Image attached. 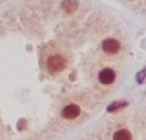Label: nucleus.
I'll return each instance as SVG.
<instances>
[{
    "label": "nucleus",
    "instance_id": "nucleus-1",
    "mask_svg": "<svg viewBox=\"0 0 146 140\" xmlns=\"http://www.w3.org/2000/svg\"><path fill=\"white\" fill-rule=\"evenodd\" d=\"M67 67L66 59L60 55H53L48 58L47 68L50 73H59Z\"/></svg>",
    "mask_w": 146,
    "mask_h": 140
},
{
    "label": "nucleus",
    "instance_id": "nucleus-2",
    "mask_svg": "<svg viewBox=\"0 0 146 140\" xmlns=\"http://www.w3.org/2000/svg\"><path fill=\"white\" fill-rule=\"evenodd\" d=\"M80 114V108L76 104H69L62 110V116L66 120H74Z\"/></svg>",
    "mask_w": 146,
    "mask_h": 140
},
{
    "label": "nucleus",
    "instance_id": "nucleus-3",
    "mask_svg": "<svg viewBox=\"0 0 146 140\" xmlns=\"http://www.w3.org/2000/svg\"><path fill=\"white\" fill-rule=\"evenodd\" d=\"M102 48L104 52L108 54H115L121 48V44L118 40L114 38H109L103 42Z\"/></svg>",
    "mask_w": 146,
    "mask_h": 140
},
{
    "label": "nucleus",
    "instance_id": "nucleus-4",
    "mask_svg": "<svg viewBox=\"0 0 146 140\" xmlns=\"http://www.w3.org/2000/svg\"><path fill=\"white\" fill-rule=\"evenodd\" d=\"M115 73L111 68H104L98 74L99 81L104 85H110L115 81Z\"/></svg>",
    "mask_w": 146,
    "mask_h": 140
},
{
    "label": "nucleus",
    "instance_id": "nucleus-5",
    "mask_svg": "<svg viewBox=\"0 0 146 140\" xmlns=\"http://www.w3.org/2000/svg\"><path fill=\"white\" fill-rule=\"evenodd\" d=\"M79 7V2L77 0H63L62 3V9L68 14L74 13Z\"/></svg>",
    "mask_w": 146,
    "mask_h": 140
},
{
    "label": "nucleus",
    "instance_id": "nucleus-6",
    "mask_svg": "<svg viewBox=\"0 0 146 140\" xmlns=\"http://www.w3.org/2000/svg\"><path fill=\"white\" fill-rule=\"evenodd\" d=\"M133 136L132 133L126 130V129H121L117 131L113 137V140H132Z\"/></svg>",
    "mask_w": 146,
    "mask_h": 140
}]
</instances>
